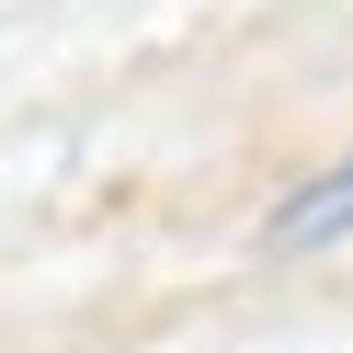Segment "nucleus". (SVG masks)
<instances>
[{
	"label": "nucleus",
	"instance_id": "1",
	"mask_svg": "<svg viewBox=\"0 0 353 353\" xmlns=\"http://www.w3.org/2000/svg\"><path fill=\"white\" fill-rule=\"evenodd\" d=\"M330 239H353V160L307 171V183L262 216V251H285V262H296V251H330Z\"/></svg>",
	"mask_w": 353,
	"mask_h": 353
}]
</instances>
